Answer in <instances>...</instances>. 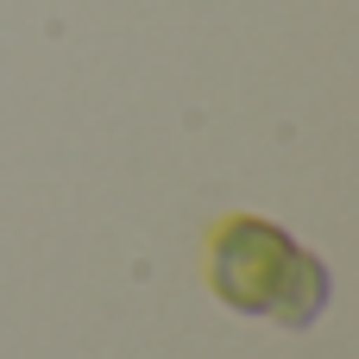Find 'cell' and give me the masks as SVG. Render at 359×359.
I'll return each instance as SVG.
<instances>
[{
    "label": "cell",
    "mask_w": 359,
    "mask_h": 359,
    "mask_svg": "<svg viewBox=\"0 0 359 359\" xmlns=\"http://www.w3.org/2000/svg\"><path fill=\"white\" fill-rule=\"evenodd\" d=\"M215 290L240 316H278V322L303 328L328 303V271L284 227H265V221L240 215L215 240Z\"/></svg>",
    "instance_id": "1"
}]
</instances>
